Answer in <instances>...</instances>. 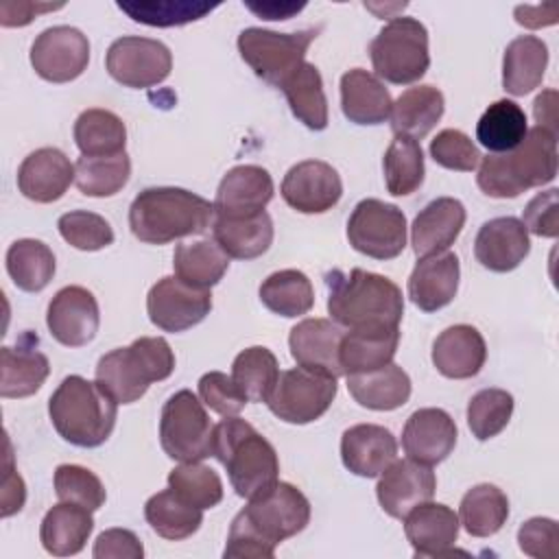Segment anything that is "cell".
<instances>
[{
	"label": "cell",
	"instance_id": "6da1fadb",
	"mask_svg": "<svg viewBox=\"0 0 559 559\" xmlns=\"http://www.w3.org/2000/svg\"><path fill=\"white\" fill-rule=\"evenodd\" d=\"M310 522L308 498L290 483H275L264 493L249 500L231 520L225 559H271L275 546Z\"/></svg>",
	"mask_w": 559,
	"mask_h": 559
},
{
	"label": "cell",
	"instance_id": "7a4b0ae2",
	"mask_svg": "<svg viewBox=\"0 0 559 559\" xmlns=\"http://www.w3.org/2000/svg\"><path fill=\"white\" fill-rule=\"evenodd\" d=\"M328 312L334 323L354 328L389 325L400 328L404 317V297L400 286L365 269L332 271L325 275Z\"/></svg>",
	"mask_w": 559,
	"mask_h": 559
},
{
	"label": "cell",
	"instance_id": "3957f363",
	"mask_svg": "<svg viewBox=\"0 0 559 559\" xmlns=\"http://www.w3.org/2000/svg\"><path fill=\"white\" fill-rule=\"evenodd\" d=\"M214 223V203L173 186L142 190L129 207L131 234L146 245L203 234Z\"/></svg>",
	"mask_w": 559,
	"mask_h": 559
},
{
	"label": "cell",
	"instance_id": "277c9868",
	"mask_svg": "<svg viewBox=\"0 0 559 559\" xmlns=\"http://www.w3.org/2000/svg\"><path fill=\"white\" fill-rule=\"evenodd\" d=\"M557 135L533 127L511 153H491L478 162L476 183L493 199H515L557 177Z\"/></svg>",
	"mask_w": 559,
	"mask_h": 559
},
{
	"label": "cell",
	"instance_id": "5b68a950",
	"mask_svg": "<svg viewBox=\"0 0 559 559\" xmlns=\"http://www.w3.org/2000/svg\"><path fill=\"white\" fill-rule=\"evenodd\" d=\"M212 456L227 469L234 491L247 500L264 493L280 478L275 448L238 415L214 426Z\"/></svg>",
	"mask_w": 559,
	"mask_h": 559
},
{
	"label": "cell",
	"instance_id": "8992f818",
	"mask_svg": "<svg viewBox=\"0 0 559 559\" xmlns=\"http://www.w3.org/2000/svg\"><path fill=\"white\" fill-rule=\"evenodd\" d=\"M48 415L59 432L72 445L98 448L114 432L118 404L83 376H68L48 400Z\"/></svg>",
	"mask_w": 559,
	"mask_h": 559
},
{
	"label": "cell",
	"instance_id": "52a82bcc",
	"mask_svg": "<svg viewBox=\"0 0 559 559\" xmlns=\"http://www.w3.org/2000/svg\"><path fill=\"white\" fill-rule=\"evenodd\" d=\"M175 371V354L162 336H140L127 347L111 349L96 365V384L116 402H138L153 382Z\"/></svg>",
	"mask_w": 559,
	"mask_h": 559
},
{
	"label": "cell",
	"instance_id": "ba28073f",
	"mask_svg": "<svg viewBox=\"0 0 559 559\" xmlns=\"http://www.w3.org/2000/svg\"><path fill=\"white\" fill-rule=\"evenodd\" d=\"M369 57L378 79L393 85H411L419 81L430 66L428 31L415 17H393L371 39Z\"/></svg>",
	"mask_w": 559,
	"mask_h": 559
},
{
	"label": "cell",
	"instance_id": "9c48e42d",
	"mask_svg": "<svg viewBox=\"0 0 559 559\" xmlns=\"http://www.w3.org/2000/svg\"><path fill=\"white\" fill-rule=\"evenodd\" d=\"M214 426L203 402L188 389L173 393L159 417V443L166 456L179 463H197L212 456Z\"/></svg>",
	"mask_w": 559,
	"mask_h": 559
},
{
	"label": "cell",
	"instance_id": "30bf717a",
	"mask_svg": "<svg viewBox=\"0 0 559 559\" xmlns=\"http://www.w3.org/2000/svg\"><path fill=\"white\" fill-rule=\"evenodd\" d=\"M319 28L297 33H275L249 26L238 35V52L242 61L262 81L282 87V83L304 63V57L314 41Z\"/></svg>",
	"mask_w": 559,
	"mask_h": 559
},
{
	"label": "cell",
	"instance_id": "8fae6325",
	"mask_svg": "<svg viewBox=\"0 0 559 559\" xmlns=\"http://www.w3.org/2000/svg\"><path fill=\"white\" fill-rule=\"evenodd\" d=\"M336 378L295 367L280 371L266 406L277 419L301 426L325 415L336 397Z\"/></svg>",
	"mask_w": 559,
	"mask_h": 559
},
{
	"label": "cell",
	"instance_id": "7c38bea8",
	"mask_svg": "<svg viewBox=\"0 0 559 559\" xmlns=\"http://www.w3.org/2000/svg\"><path fill=\"white\" fill-rule=\"evenodd\" d=\"M349 245L373 260L397 258L406 247V216L404 212L380 199H362L347 221Z\"/></svg>",
	"mask_w": 559,
	"mask_h": 559
},
{
	"label": "cell",
	"instance_id": "4fadbf2b",
	"mask_svg": "<svg viewBox=\"0 0 559 559\" xmlns=\"http://www.w3.org/2000/svg\"><path fill=\"white\" fill-rule=\"evenodd\" d=\"M105 68L116 83L131 90H144L159 85L170 76L173 55L159 39L124 35L107 48Z\"/></svg>",
	"mask_w": 559,
	"mask_h": 559
},
{
	"label": "cell",
	"instance_id": "5bb4252c",
	"mask_svg": "<svg viewBox=\"0 0 559 559\" xmlns=\"http://www.w3.org/2000/svg\"><path fill=\"white\" fill-rule=\"evenodd\" d=\"M212 310L210 288H197L166 275L157 280L146 295V312L155 328L164 332H183L199 325Z\"/></svg>",
	"mask_w": 559,
	"mask_h": 559
},
{
	"label": "cell",
	"instance_id": "9a60e30c",
	"mask_svg": "<svg viewBox=\"0 0 559 559\" xmlns=\"http://www.w3.org/2000/svg\"><path fill=\"white\" fill-rule=\"evenodd\" d=\"M90 63V41L74 26H50L41 31L31 46V66L48 83H70L79 79Z\"/></svg>",
	"mask_w": 559,
	"mask_h": 559
},
{
	"label": "cell",
	"instance_id": "2e32d148",
	"mask_svg": "<svg viewBox=\"0 0 559 559\" xmlns=\"http://www.w3.org/2000/svg\"><path fill=\"white\" fill-rule=\"evenodd\" d=\"M280 192L295 212L323 214L341 201L343 181L332 164L321 159H304L288 168Z\"/></svg>",
	"mask_w": 559,
	"mask_h": 559
},
{
	"label": "cell",
	"instance_id": "e0dca14e",
	"mask_svg": "<svg viewBox=\"0 0 559 559\" xmlns=\"http://www.w3.org/2000/svg\"><path fill=\"white\" fill-rule=\"evenodd\" d=\"M100 323L98 301L83 286H63L48 304L46 325L52 338L66 347L87 345Z\"/></svg>",
	"mask_w": 559,
	"mask_h": 559
},
{
	"label": "cell",
	"instance_id": "ac0fdd59",
	"mask_svg": "<svg viewBox=\"0 0 559 559\" xmlns=\"http://www.w3.org/2000/svg\"><path fill=\"white\" fill-rule=\"evenodd\" d=\"M437 489V476L428 465L413 459L393 461L376 485V496L382 511L391 518L404 520V515L421 502L432 500Z\"/></svg>",
	"mask_w": 559,
	"mask_h": 559
},
{
	"label": "cell",
	"instance_id": "d6986e66",
	"mask_svg": "<svg viewBox=\"0 0 559 559\" xmlns=\"http://www.w3.org/2000/svg\"><path fill=\"white\" fill-rule=\"evenodd\" d=\"M456 424L443 408L415 411L402 430L404 454L421 465H437L445 461L456 445Z\"/></svg>",
	"mask_w": 559,
	"mask_h": 559
},
{
	"label": "cell",
	"instance_id": "ffe728a7",
	"mask_svg": "<svg viewBox=\"0 0 559 559\" xmlns=\"http://www.w3.org/2000/svg\"><path fill=\"white\" fill-rule=\"evenodd\" d=\"M275 186L266 168L255 164L234 166L218 183L214 199V216H251L262 212L273 199Z\"/></svg>",
	"mask_w": 559,
	"mask_h": 559
},
{
	"label": "cell",
	"instance_id": "44dd1931",
	"mask_svg": "<svg viewBox=\"0 0 559 559\" xmlns=\"http://www.w3.org/2000/svg\"><path fill=\"white\" fill-rule=\"evenodd\" d=\"M338 323L321 317L299 321L288 334V347L295 362L308 371L338 378L343 376L338 347L343 338Z\"/></svg>",
	"mask_w": 559,
	"mask_h": 559
},
{
	"label": "cell",
	"instance_id": "7402d4cb",
	"mask_svg": "<svg viewBox=\"0 0 559 559\" xmlns=\"http://www.w3.org/2000/svg\"><path fill=\"white\" fill-rule=\"evenodd\" d=\"M72 181L74 164L55 146H44L28 153L17 168V188L35 203L59 201Z\"/></svg>",
	"mask_w": 559,
	"mask_h": 559
},
{
	"label": "cell",
	"instance_id": "603a6c76",
	"mask_svg": "<svg viewBox=\"0 0 559 559\" xmlns=\"http://www.w3.org/2000/svg\"><path fill=\"white\" fill-rule=\"evenodd\" d=\"M528 251V231L515 216H498L483 223L474 240L476 260L493 273H509L518 269Z\"/></svg>",
	"mask_w": 559,
	"mask_h": 559
},
{
	"label": "cell",
	"instance_id": "cb8c5ba5",
	"mask_svg": "<svg viewBox=\"0 0 559 559\" xmlns=\"http://www.w3.org/2000/svg\"><path fill=\"white\" fill-rule=\"evenodd\" d=\"M404 533L415 557H448L459 537V515L441 502H421L404 515Z\"/></svg>",
	"mask_w": 559,
	"mask_h": 559
},
{
	"label": "cell",
	"instance_id": "d4e9b609",
	"mask_svg": "<svg viewBox=\"0 0 559 559\" xmlns=\"http://www.w3.org/2000/svg\"><path fill=\"white\" fill-rule=\"evenodd\" d=\"M341 459L352 474L376 478L397 459V441L384 426L356 424L341 437Z\"/></svg>",
	"mask_w": 559,
	"mask_h": 559
},
{
	"label": "cell",
	"instance_id": "484cf974",
	"mask_svg": "<svg viewBox=\"0 0 559 559\" xmlns=\"http://www.w3.org/2000/svg\"><path fill=\"white\" fill-rule=\"evenodd\" d=\"M461 264L456 253L443 251L421 258L408 277V297L424 312L445 308L459 290Z\"/></svg>",
	"mask_w": 559,
	"mask_h": 559
},
{
	"label": "cell",
	"instance_id": "4316f807",
	"mask_svg": "<svg viewBox=\"0 0 559 559\" xmlns=\"http://www.w3.org/2000/svg\"><path fill=\"white\" fill-rule=\"evenodd\" d=\"M465 205L454 197L430 201L411 225V245L417 258L443 253L454 245L465 225Z\"/></svg>",
	"mask_w": 559,
	"mask_h": 559
},
{
	"label": "cell",
	"instance_id": "83f0119b",
	"mask_svg": "<svg viewBox=\"0 0 559 559\" xmlns=\"http://www.w3.org/2000/svg\"><path fill=\"white\" fill-rule=\"evenodd\" d=\"M487 360L483 334L467 323L445 328L432 343V365L450 380L474 378Z\"/></svg>",
	"mask_w": 559,
	"mask_h": 559
},
{
	"label": "cell",
	"instance_id": "f1b7e54d",
	"mask_svg": "<svg viewBox=\"0 0 559 559\" xmlns=\"http://www.w3.org/2000/svg\"><path fill=\"white\" fill-rule=\"evenodd\" d=\"M400 345V328L373 325L347 330L341 338L338 360L345 376L365 373L393 362Z\"/></svg>",
	"mask_w": 559,
	"mask_h": 559
},
{
	"label": "cell",
	"instance_id": "f546056e",
	"mask_svg": "<svg viewBox=\"0 0 559 559\" xmlns=\"http://www.w3.org/2000/svg\"><path fill=\"white\" fill-rule=\"evenodd\" d=\"M391 94L376 74L354 68L341 76V109L349 122L382 124L391 116Z\"/></svg>",
	"mask_w": 559,
	"mask_h": 559
},
{
	"label": "cell",
	"instance_id": "4dcf8cb0",
	"mask_svg": "<svg viewBox=\"0 0 559 559\" xmlns=\"http://www.w3.org/2000/svg\"><path fill=\"white\" fill-rule=\"evenodd\" d=\"M92 531V511L72 502H59L46 511L39 526V542L48 555L70 557L85 548Z\"/></svg>",
	"mask_w": 559,
	"mask_h": 559
},
{
	"label": "cell",
	"instance_id": "1f68e13d",
	"mask_svg": "<svg viewBox=\"0 0 559 559\" xmlns=\"http://www.w3.org/2000/svg\"><path fill=\"white\" fill-rule=\"evenodd\" d=\"M445 111V98L435 85H415L404 90L391 105V129L395 135L413 140L426 138Z\"/></svg>",
	"mask_w": 559,
	"mask_h": 559
},
{
	"label": "cell",
	"instance_id": "d6a6232c",
	"mask_svg": "<svg viewBox=\"0 0 559 559\" xmlns=\"http://www.w3.org/2000/svg\"><path fill=\"white\" fill-rule=\"evenodd\" d=\"M216 245L236 260H255L264 255L273 242V221L262 210L251 216H214L212 223Z\"/></svg>",
	"mask_w": 559,
	"mask_h": 559
},
{
	"label": "cell",
	"instance_id": "836d02e7",
	"mask_svg": "<svg viewBox=\"0 0 559 559\" xmlns=\"http://www.w3.org/2000/svg\"><path fill=\"white\" fill-rule=\"evenodd\" d=\"M347 389L349 395L365 408L395 411L411 397V378L400 365L389 362L373 371L349 373Z\"/></svg>",
	"mask_w": 559,
	"mask_h": 559
},
{
	"label": "cell",
	"instance_id": "e575fe53",
	"mask_svg": "<svg viewBox=\"0 0 559 559\" xmlns=\"http://www.w3.org/2000/svg\"><path fill=\"white\" fill-rule=\"evenodd\" d=\"M548 66V46L535 35L515 37L502 57V87L511 96H524L542 85Z\"/></svg>",
	"mask_w": 559,
	"mask_h": 559
},
{
	"label": "cell",
	"instance_id": "d590c367",
	"mask_svg": "<svg viewBox=\"0 0 559 559\" xmlns=\"http://www.w3.org/2000/svg\"><path fill=\"white\" fill-rule=\"evenodd\" d=\"M50 373L46 354L35 347H2L0 349V395L28 397L41 389Z\"/></svg>",
	"mask_w": 559,
	"mask_h": 559
},
{
	"label": "cell",
	"instance_id": "8d00e7d4",
	"mask_svg": "<svg viewBox=\"0 0 559 559\" xmlns=\"http://www.w3.org/2000/svg\"><path fill=\"white\" fill-rule=\"evenodd\" d=\"M290 105L293 116L312 131L328 127V98L323 92V79L314 63L304 61L280 87Z\"/></svg>",
	"mask_w": 559,
	"mask_h": 559
},
{
	"label": "cell",
	"instance_id": "74e56055",
	"mask_svg": "<svg viewBox=\"0 0 559 559\" xmlns=\"http://www.w3.org/2000/svg\"><path fill=\"white\" fill-rule=\"evenodd\" d=\"M55 253L41 240L20 238L7 249V273L24 293L44 290L55 277Z\"/></svg>",
	"mask_w": 559,
	"mask_h": 559
},
{
	"label": "cell",
	"instance_id": "f35d334b",
	"mask_svg": "<svg viewBox=\"0 0 559 559\" xmlns=\"http://www.w3.org/2000/svg\"><path fill=\"white\" fill-rule=\"evenodd\" d=\"M509 518V498L502 489L489 483L474 485L465 491L459 504V524L472 537L496 535Z\"/></svg>",
	"mask_w": 559,
	"mask_h": 559
},
{
	"label": "cell",
	"instance_id": "ab89813d",
	"mask_svg": "<svg viewBox=\"0 0 559 559\" xmlns=\"http://www.w3.org/2000/svg\"><path fill=\"white\" fill-rule=\"evenodd\" d=\"M173 269L179 280L197 288H212L229 269V255L216 240L181 242L173 253Z\"/></svg>",
	"mask_w": 559,
	"mask_h": 559
},
{
	"label": "cell",
	"instance_id": "60d3db41",
	"mask_svg": "<svg viewBox=\"0 0 559 559\" xmlns=\"http://www.w3.org/2000/svg\"><path fill=\"white\" fill-rule=\"evenodd\" d=\"M528 122L524 109L509 100L500 98L491 103L476 122V140L491 153H511L526 135Z\"/></svg>",
	"mask_w": 559,
	"mask_h": 559
},
{
	"label": "cell",
	"instance_id": "b9f144b4",
	"mask_svg": "<svg viewBox=\"0 0 559 559\" xmlns=\"http://www.w3.org/2000/svg\"><path fill=\"white\" fill-rule=\"evenodd\" d=\"M74 144L87 157L118 155L127 144V127L114 111L92 107L81 111L74 122Z\"/></svg>",
	"mask_w": 559,
	"mask_h": 559
},
{
	"label": "cell",
	"instance_id": "7bdbcfd3",
	"mask_svg": "<svg viewBox=\"0 0 559 559\" xmlns=\"http://www.w3.org/2000/svg\"><path fill=\"white\" fill-rule=\"evenodd\" d=\"M144 518L159 537L179 542L199 531L203 524V509L192 507L168 487L146 500Z\"/></svg>",
	"mask_w": 559,
	"mask_h": 559
},
{
	"label": "cell",
	"instance_id": "ee69618b",
	"mask_svg": "<svg viewBox=\"0 0 559 559\" xmlns=\"http://www.w3.org/2000/svg\"><path fill=\"white\" fill-rule=\"evenodd\" d=\"M260 301L275 314L295 319L314 306V288L306 273L297 269H282L271 273L260 284Z\"/></svg>",
	"mask_w": 559,
	"mask_h": 559
},
{
	"label": "cell",
	"instance_id": "f6af8a7d",
	"mask_svg": "<svg viewBox=\"0 0 559 559\" xmlns=\"http://www.w3.org/2000/svg\"><path fill=\"white\" fill-rule=\"evenodd\" d=\"M131 177V159L127 151L118 155L87 157L81 155L74 164V183L85 197H114L118 194Z\"/></svg>",
	"mask_w": 559,
	"mask_h": 559
},
{
	"label": "cell",
	"instance_id": "bcb514c9",
	"mask_svg": "<svg viewBox=\"0 0 559 559\" xmlns=\"http://www.w3.org/2000/svg\"><path fill=\"white\" fill-rule=\"evenodd\" d=\"M382 168L386 190L393 197H408L419 190L426 175L424 151L419 142L406 135H395L384 151Z\"/></svg>",
	"mask_w": 559,
	"mask_h": 559
},
{
	"label": "cell",
	"instance_id": "7dc6e473",
	"mask_svg": "<svg viewBox=\"0 0 559 559\" xmlns=\"http://www.w3.org/2000/svg\"><path fill=\"white\" fill-rule=\"evenodd\" d=\"M277 378L280 365L269 347H247L231 362V380L247 402H266Z\"/></svg>",
	"mask_w": 559,
	"mask_h": 559
},
{
	"label": "cell",
	"instance_id": "c3c4849f",
	"mask_svg": "<svg viewBox=\"0 0 559 559\" xmlns=\"http://www.w3.org/2000/svg\"><path fill=\"white\" fill-rule=\"evenodd\" d=\"M218 4L203 0H120L118 9L146 26H183L210 15Z\"/></svg>",
	"mask_w": 559,
	"mask_h": 559
},
{
	"label": "cell",
	"instance_id": "681fc988",
	"mask_svg": "<svg viewBox=\"0 0 559 559\" xmlns=\"http://www.w3.org/2000/svg\"><path fill=\"white\" fill-rule=\"evenodd\" d=\"M168 487L199 509H212L223 500V480L221 476L201 461L181 463L170 469Z\"/></svg>",
	"mask_w": 559,
	"mask_h": 559
},
{
	"label": "cell",
	"instance_id": "f907efd6",
	"mask_svg": "<svg viewBox=\"0 0 559 559\" xmlns=\"http://www.w3.org/2000/svg\"><path fill=\"white\" fill-rule=\"evenodd\" d=\"M513 415V395L504 389H483L467 404V426L478 441L500 435Z\"/></svg>",
	"mask_w": 559,
	"mask_h": 559
},
{
	"label": "cell",
	"instance_id": "816d5d0a",
	"mask_svg": "<svg viewBox=\"0 0 559 559\" xmlns=\"http://www.w3.org/2000/svg\"><path fill=\"white\" fill-rule=\"evenodd\" d=\"M55 493L61 502H72L87 511H98L107 498L100 478L87 467L72 463H63L55 469Z\"/></svg>",
	"mask_w": 559,
	"mask_h": 559
},
{
	"label": "cell",
	"instance_id": "f5cc1de1",
	"mask_svg": "<svg viewBox=\"0 0 559 559\" xmlns=\"http://www.w3.org/2000/svg\"><path fill=\"white\" fill-rule=\"evenodd\" d=\"M57 229L61 238L79 251H98L114 242L111 225L96 212L72 210L59 216Z\"/></svg>",
	"mask_w": 559,
	"mask_h": 559
},
{
	"label": "cell",
	"instance_id": "db71d44e",
	"mask_svg": "<svg viewBox=\"0 0 559 559\" xmlns=\"http://www.w3.org/2000/svg\"><path fill=\"white\" fill-rule=\"evenodd\" d=\"M430 157L435 164L448 168V170H459V173H472L478 162L480 153L476 144L472 142L469 135H465L459 129H443L430 140Z\"/></svg>",
	"mask_w": 559,
	"mask_h": 559
},
{
	"label": "cell",
	"instance_id": "11a10c76",
	"mask_svg": "<svg viewBox=\"0 0 559 559\" xmlns=\"http://www.w3.org/2000/svg\"><path fill=\"white\" fill-rule=\"evenodd\" d=\"M199 400L205 408L223 417L238 415L247 404V397L234 384L231 376L223 371H207L199 378Z\"/></svg>",
	"mask_w": 559,
	"mask_h": 559
},
{
	"label": "cell",
	"instance_id": "9f6ffc18",
	"mask_svg": "<svg viewBox=\"0 0 559 559\" xmlns=\"http://www.w3.org/2000/svg\"><path fill=\"white\" fill-rule=\"evenodd\" d=\"M518 546L533 559L559 557V526L550 518H531L518 531Z\"/></svg>",
	"mask_w": 559,
	"mask_h": 559
},
{
	"label": "cell",
	"instance_id": "6f0895ef",
	"mask_svg": "<svg viewBox=\"0 0 559 559\" xmlns=\"http://www.w3.org/2000/svg\"><path fill=\"white\" fill-rule=\"evenodd\" d=\"M557 188H550L546 192H537L522 214V225L526 231L539 236V238H557L559 234V199Z\"/></svg>",
	"mask_w": 559,
	"mask_h": 559
},
{
	"label": "cell",
	"instance_id": "680465c9",
	"mask_svg": "<svg viewBox=\"0 0 559 559\" xmlns=\"http://www.w3.org/2000/svg\"><path fill=\"white\" fill-rule=\"evenodd\" d=\"M92 555L96 559H142L144 546L129 528H107L96 537Z\"/></svg>",
	"mask_w": 559,
	"mask_h": 559
},
{
	"label": "cell",
	"instance_id": "91938a15",
	"mask_svg": "<svg viewBox=\"0 0 559 559\" xmlns=\"http://www.w3.org/2000/svg\"><path fill=\"white\" fill-rule=\"evenodd\" d=\"M7 443V454H4V465H2V489H0V515L9 518L17 511H22L26 502V485L22 476L17 474L13 465V450L9 437L4 439Z\"/></svg>",
	"mask_w": 559,
	"mask_h": 559
},
{
	"label": "cell",
	"instance_id": "94428289",
	"mask_svg": "<svg viewBox=\"0 0 559 559\" xmlns=\"http://www.w3.org/2000/svg\"><path fill=\"white\" fill-rule=\"evenodd\" d=\"M61 7H63V2H57V4H50V2L48 4H44V2H2L0 4V24L7 28L26 26L39 13L57 11Z\"/></svg>",
	"mask_w": 559,
	"mask_h": 559
},
{
	"label": "cell",
	"instance_id": "6125c7cd",
	"mask_svg": "<svg viewBox=\"0 0 559 559\" xmlns=\"http://www.w3.org/2000/svg\"><path fill=\"white\" fill-rule=\"evenodd\" d=\"M515 22L524 28H544L552 26L559 20V4L557 2H546V4H520L513 11Z\"/></svg>",
	"mask_w": 559,
	"mask_h": 559
},
{
	"label": "cell",
	"instance_id": "be15d7a7",
	"mask_svg": "<svg viewBox=\"0 0 559 559\" xmlns=\"http://www.w3.org/2000/svg\"><path fill=\"white\" fill-rule=\"evenodd\" d=\"M533 116L537 120V127L557 135L559 122H557V92L555 90H546L535 98Z\"/></svg>",
	"mask_w": 559,
	"mask_h": 559
},
{
	"label": "cell",
	"instance_id": "e7e4bbea",
	"mask_svg": "<svg viewBox=\"0 0 559 559\" xmlns=\"http://www.w3.org/2000/svg\"><path fill=\"white\" fill-rule=\"evenodd\" d=\"M304 2L301 4H293V2H262V4H253L247 2V9H251L255 15L264 17V20H288L295 13L304 11Z\"/></svg>",
	"mask_w": 559,
	"mask_h": 559
}]
</instances>
